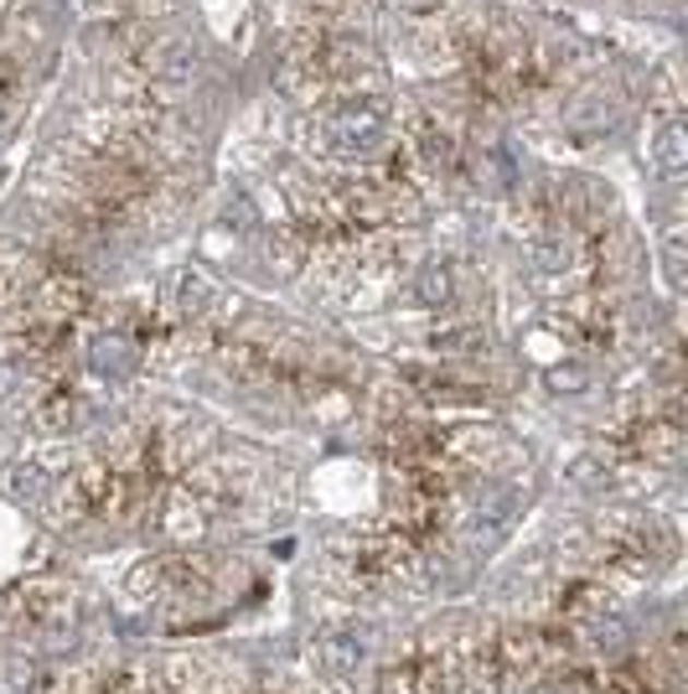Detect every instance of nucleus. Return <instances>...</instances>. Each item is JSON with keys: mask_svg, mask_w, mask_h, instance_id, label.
<instances>
[{"mask_svg": "<svg viewBox=\"0 0 688 694\" xmlns=\"http://www.w3.org/2000/svg\"><path fill=\"white\" fill-rule=\"evenodd\" d=\"M336 151H378L383 140V109L378 104H342L332 115Z\"/></svg>", "mask_w": 688, "mask_h": 694, "instance_id": "nucleus-1", "label": "nucleus"}, {"mask_svg": "<svg viewBox=\"0 0 688 694\" xmlns=\"http://www.w3.org/2000/svg\"><path fill=\"white\" fill-rule=\"evenodd\" d=\"M88 363H94V374L98 378H109V384H124V378L135 374V363H140V348L124 332H104V338L88 348Z\"/></svg>", "mask_w": 688, "mask_h": 694, "instance_id": "nucleus-2", "label": "nucleus"}, {"mask_svg": "<svg viewBox=\"0 0 688 694\" xmlns=\"http://www.w3.org/2000/svg\"><path fill=\"white\" fill-rule=\"evenodd\" d=\"M414 296L425 301V306H451V296H455L451 259H425L419 275H414Z\"/></svg>", "mask_w": 688, "mask_h": 694, "instance_id": "nucleus-3", "label": "nucleus"}, {"mask_svg": "<svg viewBox=\"0 0 688 694\" xmlns=\"http://www.w3.org/2000/svg\"><path fill=\"white\" fill-rule=\"evenodd\" d=\"M368 648H373V637H368V627H342V633L327 637V658H332L336 674H353L357 663L368 658Z\"/></svg>", "mask_w": 688, "mask_h": 694, "instance_id": "nucleus-4", "label": "nucleus"}, {"mask_svg": "<svg viewBox=\"0 0 688 694\" xmlns=\"http://www.w3.org/2000/svg\"><path fill=\"white\" fill-rule=\"evenodd\" d=\"M5 493H11V503L41 508V503H47V472L32 467V461H16V467L5 472Z\"/></svg>", "mask_w": 688, "mask_h": 694, "instance_id": "nucleus-5", "label": "nucleus"}, {"mask_svg": "<svg viewBox=\"0 0 688 694\" xmlns=\"http://www.w3.org/2000/svg\"><path fill=\"white\" fill-rule=\"evenodd\" d=\"M590 648L601 658H621L631 648V627L621 622V616H590Z\"/></svg>", "mask_w": 688, "mask_h": 694, "instance_id": "nucleus-6", "label": "nucleus"}, {"mask_svg": "<svg viewBox=\"0 0 688 694\" xmlns=\"http://www.w3.org/2000/svg\"><path fill=\"white\" fill-rule=\"evenodd\" d=\"M151 68H156L161 79L181 83V79H192V73H197V52L181 37H171V42H161V58L151 62Z\"/></svg>", "mask_w": 688, "mask_h": 694, "instance_id": "nucleus-7", "label": "nucleus"}, {"mask_svg": "<svg viewBox=\"0 0 688 694\" xmlns=\"http://www.w3.org/2000/svg\"><path fill=\"white\" fill-rule=\"evenodd\" d=\"M657 166H663V172H673V177L688 166V130L678 125V119H673V125H663V136H657Z\"/></svg>", "mask_w": 688, "mask_h": 694, "instance_id": "nucleus-8", "label": "nucleus"}, {"mask_svg": "<svg viewBox=\"0 0 688 694\" xmlns=\"http://www.w3.org/2000/svg\"><path fill=\"white\" fill-rule=\"evenodd\" d=\"M207 296H213V285H207L202 275H181V311H187V317L202 311V301H207Z\"/></svg>", "mask_w": 688, "mask_h": 694, "instance_id": "nucleus-9", "label": "nucleus"}, {"mask_svg": "<svg viewBox=\"0 0 688 694\" xmlns=\"http://www.w3.org/2000/svg\"><path fill=\"white\" fill-rule=\"evenodd\" d=\"M549 384L559 389V395H580V389L590 384V374L580 368V363H565V368H554V374H549Z\"/></svg>", "mask_w": 688, "mask_h": 694, "instance_id": "nucleus-10", "label": "nucleus"}]
</instances>
